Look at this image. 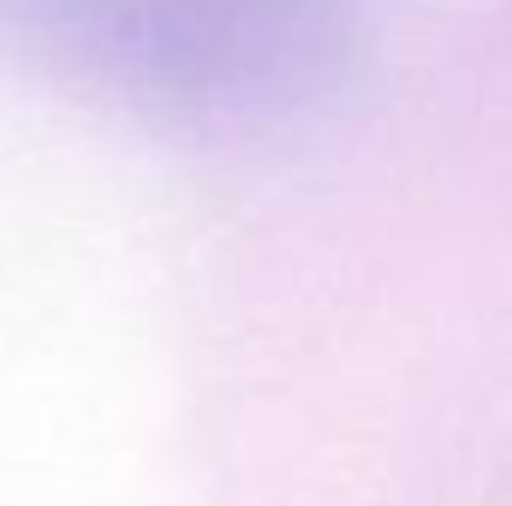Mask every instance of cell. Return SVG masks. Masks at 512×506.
Wrapping results in <instances>:
<instances>
[{"label":"cell","instance_id":"1","mask_svg":"<svg viewBox=\"0 0 512 506\" xmlns=\"http://www.w3.org/2000/svg\"><path fill=\"white\" fill-rule=\"evenodd\" d=\"M72 66L161 108H256L310 84L340 0H12Z\"/></svg>","mask_w":512,"mask_h":506}]
</instances>
